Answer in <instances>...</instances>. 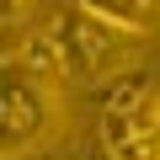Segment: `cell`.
Instances as JSON below:
<instances>
[{"label":"cell","mask_w":160,"mask_h":160,"mask_svg":"<svg viewBox=\"0 0 160 160\" xmlns=\"http://www.w3.org/2000/svg\"><path fill=\"white\" fill-rule=\"evenodd\" d=\"M48 32L59 38V53H64V69L75 86H107V80H123L128 64H133V48L144 43L139 32L86 11L80 0H69V6L48 22Z\"/></svg>","instance_id":"6da1fadb"},{"label":"cell","mask_w":160,"mask_h":160,"mask_svg":"<svg viewBox=\"0 0 160 160\" xmlns=\"http://www.w3.org/2000/svg\"><path fill=\"white\" fill-rule=\"evenodd\" d=\"M64 123V86L27 75L22 64L6 59V91H0V155L27 160L38 155Z\"/></svg>","instance_id":"7a4b0ae2"},{"label":"cell","mask_w":160,"mask_h":160,"mask_svg":"<svg viewBox=\"0 0 160 160\" xmlns=\"http://www.w3.org/2000/svg\"><path fill=\"white\" fill-rule=\"evenodd\" d=\"M96 133L118 160H160V96H144L133 107H102Z\"/></svg>","instance_id":"3957f363"},{"label":"cell","mask_w":160,"mask_h":160,"mask_svg":"<svg viewBox=\"0 0 160 160\" xmlns=\"http://www.w3.org/2000/svg\"><path fill=\"white\" fill-rule=\"evenodd\" d=\"M80 6L118 22V27H128V32H139V38L160 32V0H80Z\"/></svg>","instance_id":"277c9868"},{"label":"cell","mask_w":160,"mask_h":160,"mask_svg":"<svg viewBox=\"0 0 160 160\" xmlns=\"http://www.w3.org/2000/svg\"><path fill=\"white\" fill-rule=\"evenodd\" d=\"M32 11H38V0H6V11H0V27H6V38H11V43L22 38V27L32 22Z\"/></svg>","instance_id":"5b68a950"},{"label":"cell","mask_w":160,"mask_h":160,"mask_svg":"<svg viewBox=\"0 0 160 160\" xmlns=\"http://www.w3.org/2000/svg\"><path fill=\"white\" fill-rule=\"evenodd\" d=\"M86 160H118L112 149H107V139L96 133V139H86Z\"/></svg>","instance_id":"8992f818"}]
</instances>
